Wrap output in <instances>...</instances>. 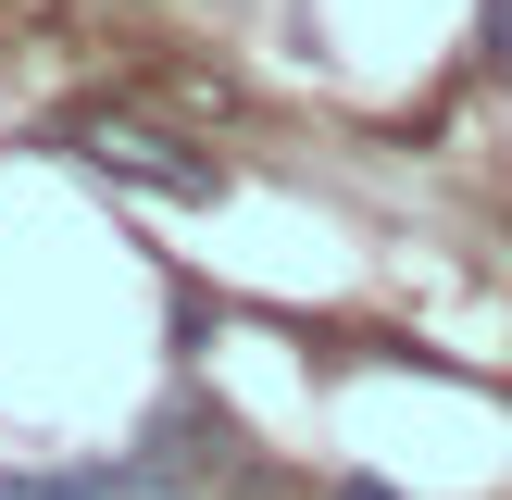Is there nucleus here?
Here are the masks:
<instances>
[{
    "label": "nucleus",
    "mask_w": 512,
    "mask_h": 500,
    "mask_svg": "<svg viewBox=\"0 0 512 500\" xmlns=\"http://www.w3.org/2000/svg\"><path fill=\"white\" fill-rule=\"evenodd\" d=\"M75 150L113 163V175H138V188H175V200H213V188H225L213 163H188L175 138H150V125H125V113H75Z\"/></svg>",
    "instance_id": "obj_1"
},
{
    "label": "nucleus",
    "mask_w": 512,
    "mask_h": 500,
    "mask_svg": "<svg viewBox=\"0 0 512 500\" xmlns=\"http://www.w3.org/2000/svg\"><path fill=\"white\" fill-rule=\"evenodd\" d=\"M200 463H213V413H200V400H188V413H150V438H138V475H150V488H188Z\"/></svg>",
    "instance_id": "obj_2"
},
{
    "label": "nucleus",
    "mask_w": 512,
    "mask_h": 500,
    "mask_svg": "<svg viewBox=\"0 0 512 500\" xmlns=\"http://www.w3.org/2000/svg\"><path fill=\"white\" fill-rule=\"evenodd\" d=\"M0 500H150V475H113V463H63V475H0Z\"/></svg>",
    "instance_id": "obj_3"
},
{
    "label": "nucleus",
    "mask_w": 512,
    "mask_h": 500,
    "mask_svg": "<svg viewBox=\"0 0 512 500\" xmlns=\"http://www.w3.org/2000/svg\"><path fill=\"white\" fill-rule=\"evenodd\" d=\"M338 500H400V488H363V475H350V488H338Z\"/></svg>",
    "instance_id": "obj_4"
}]
</instances>
